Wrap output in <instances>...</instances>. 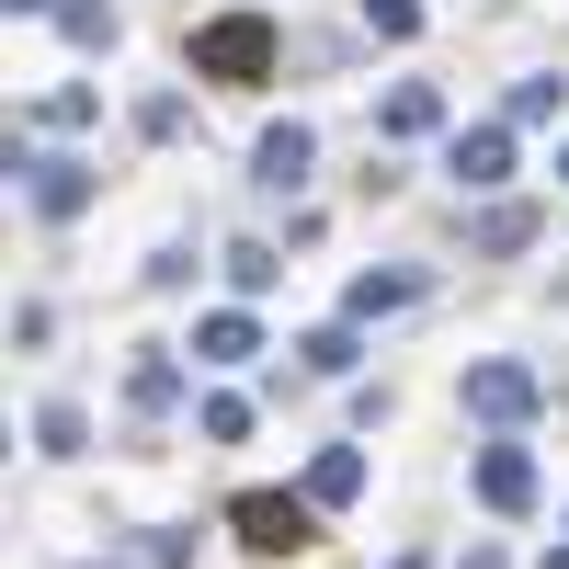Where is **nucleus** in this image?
<instances>
[{
	"mask_svg": "<svg viewBox=\"0 0 569 569\" xmlns=\"http://www.w3.org/2000/svg\"><path fill=\"white\" fill-rule=\"evenodd\" d=\"M80 569H149V558H80Z\"/></svg>",
	"mask_w": 569,
	"mask_h": 569,
	"instance_id": "obj_25",
	"label": "nucleus"
},
{
	"mask_svg": "<svg viewBox=\"0 0 569 569\" xmlns=\"http://www.w3.org/2000/svg\"><path fill=\"white\" fill-rule=\"evenodd\" d=\"M479 501L501 512V525H512V512H536V456H525V445H490V456H479Z\"/></svg>",
	"mask_w": 569,
	"mask_h": 569,
	"instance_id": "obj_7",
	"label": "nucleus"
},
{
	"mask_svg": "<svg viewBox=\"0 0 569 569\" xmlns=\"http://www.w3.org/2000/svg\"><path fill=\"white\" fill-rule=\"evenodd\" d=\"M399 308H421V273H410V262L353 273V297H342V319H399Z\"/></svg>",
	"mask_w": 569,
	"mask_h": 569,
	"instance_id": "obj_10",
	"label": "nucleus"
},
{
	"mask_svg": "<svg viewBox=\"0 0 569 569\" xmlns=\"http://www.w3.org/2000/svg\"><path fill=\"white\" fill-rule=\"evenodd\" d=\"M467 569H512V558H501V547H467Z\"/></svg>",
	"mask_w": 569,
	"mask_h": 569,
	"instance_id": "obj_24",
	"label": "nucleus"
},
{
	"mask_svg": "<svg viewBox=\"0 0 569 569\" xmlns=\"http://www.w3.org/2000/svg\"><path fill=\"white\" fill-rule=\"evenodd\" d=\"M558 536H569V525H558Z\"/></svg>",
	"mask_w": 569,
	"mask_h": 569,
	"instance_id": "obj_29",
	"label": "nucleus"
},
{
	"mask_svg": "<svg viewBox=\"0 0 569 569\" xmlns=\"http://www.w3.org/2000/svg\"><path fill=\"white\" fill-rule=\"evenodd\" d=\"M525 240H536V206H490L479 228H467V251H490V262H501V251H525Z\"/></svg>",
	"mask_w": 569,
	"mask_h": 569,
	"instance_id": "obj_14",
	"label": "nucleus"
},
{
	"mask_svg": "<svg viewBox=\"0 0 569 569\" xmlns=\"http://www.w3.org/2000/svg\"><path fill=\"white\" fill-rule=\"evenodd\" d=\"M12 171H23V206H34L46 228H69L91 194H103V171H91V160H69V149H23Z\"/></svg>",
	"mask_w": 569,
	"mask_h": 569,
	"instance_id": "obj_3",
	"label": "nucleus"
},
{
	"mask_svg": "<svg viewBox=\"0 0 569 569\" xmlns=\"http://www.w3.org/2000/svg\"><path fill=\"white\" fill-rule=\"evenodd\" d=\"M308 160H319V137H308L297 114H284V126H262V149H251V171L273 182V194H297V182H308Z\"/></svg>",
	"mask_w": 569,
	"mask_h": 569,
	"instance_id": "obj_8",
	"label": "nucleus"
},
{
	"mask_svg": "<svg viewBox=\"0 0 569 569\" xmlns=\"http://www.w3.org/2000/svg\"><path fill=\"white\" fill-rule=\"evenodd\" d=\"M194 433H206V445H240V433H251V399H240V388H217V399L194 410Z\"/></svg>",
	"mask_w": 569,
	"mask_h": 569,
	"instance_id": "obj_17",
	"label": "nucleus"
},
{
	"mask_svg": "<svg viewBox=\"0 0 569 569\" xmlns=\"http://www.w3.org/2000/svg\"><path fill=\"white\" fill-rule=\"evenodd\" d=\"M58 34H69V46H91V58H103V46H114L126 23H114V0H58Z\"/></svg>",
	"mask_w": 569,
	"mask_h": 569,
	"instance_id": "obj_15",
	"label": "nucleus"
},
{
	"mask_svg": "<svg viewBox=\"0 0 569 569\" xmlns=\"http://www.w3.org/2000/svg\"><path fill=\"white\" fill-rule=\"evenodd\" d=\"M91 114H103V103H91V91H80V80H69V91H46V103H34V126H58V137H80Z\"/></svg>",
	"mask_w": 569,
	"mask_h": 569,
	"instance_id": "obj_20",
	"label": "nucleus"
},
{
	"mask_svg": "<svg viewBox=\"0 0 569 569\" xmlns=\"http://www.w3.org/2000/svg\"><path fill=\"white\" fill-rule=\"evenodd\" d=\"M353 330H365V319H330V330H308V342H297V353H308V376H353V353H365Z\"/></svg>",
	"mask_w": 569,
	"mask_h": 569,
	"instance_id": "obj_16",
	"label": "nucleus"
},
{
	"mask_svg": "<svg viewBox=\"0 0 569 569\" xmlns=\"http://www.w3.org/2000/svg\"><path fill=\"white\" fill-rule=\"evenodd\" d=\"M273 273H284V251H262V240L228 251V284H240V297H273Z\"/></svg>",
	"mask_w": 569,
	"mask_h": 569,
	"instance_id": "obj_19",
	"label": "nucleus"
},
{
	"mask_svg": "<svg viewBox=\"0 0 569 569\" xmlns=\"http://www.w3.org/2000/svg\"><path fill=\"white\" fill-rule=\"evenodd\" d=\"M456 399H467V421H490V433H525V421L547 410V376H536V365H512V353H490V365H467V376H456Z\"/></svg>",
	"mask_w": 569,
	"mask_h": 569,
	"instance_id": "obj_2",
	"label": "nucleus"
},
{
	"mask_svg": "<svg viewBox=\"0 0 569 569\" xmlns=\"http://www.w3.org/2000/svg\"><path fill=\"white\" fill-rule=\"evenodd\" d=\"M558 182H569V149H558Z\"/></svg>",
	"mask_w": 569,
	"mask_h": 569,
	"instance_id": "obj_28",
	"label": "nucleus"
},
{
	"mask_svg": "<svg viewBox=\"0 0 569 569\" xmlns=\"http://www.w3.org/2000/svg\"><path fill=\"white\" fill-rule=\"evenodd\" d=\"M273 23L262 12H217V23H194V80H217V91H251V80H273Z\"/></svg>",
	"mask_w": 569,
	"mask_h": 569,
	"instance_id": "obj_1",
	"label": "nucleus"
},
{
	"mask_svg": "<svg viewBox=\"0 0 569 569\" xmlns=\"http://www.w3.org/2000/svg\"><path fill=\"white\" fill-rule=\"evenodd\" d=\"M12 12H58V0H12Z\"/></svg>",
	"mask_w": 569,
	"mask_h": 569,
	"instance_id": "obj_26",
	"label": "nucleus"
},
{
	"mask_svg": "<svg viewBox=\"0 0 569 569\" xmlns=\"http://www.w3.org/2000/svg\"><path fill=\"white\" fill-rule=\"evenodd\" d=\"M558 91H569V80H547V69H536V80H512V103H501V126H547V114H558Z\"/></svg>",
	"mask_w": 569,
	"mask_h": 569,
	"instance_id": "obj_18",
	"label": "nucleus"
},
{
	"mask_svg": "<svg viewBox=\"0 0 569 569\" xmlns=\"http://www.w3.org/2000/svg\"><path fill=\"white\" fill-rule=\"evenodd\" d=\"M137 558H149V569H194V536H182V525H160V536L137 547Z\"/></svg>",
	"mask_w": 569,
	"mask_h": 569,
	"instance_id": "obj_23",
	"label": "nucleus"
},
{
	"mask_svg": "<svg viewBox=\"0 0 569 569\" xmlns=\"http://www.w3.org/2000/svg\"><path fill=\"white\" fill-rule=\"evenodd\" d=\"M353 490H365V456H353V445H330V456L308 467V501H319V512H342Z\"/></svg>",
	"mask_w": 569,
	"mask_h": 569,
	"instance_id": "obj_12",
	"label": "nucleus"
},
{
	"mask_svg": "<svg viewBox=\"0 0 569 569\" xmlns=\"http://www.w3.org/2000/svg\"><path fill=\"white\" fill-rule=\"evenodd\" d=\"M547 569H569V547H547Z\"/></svg>",
	"mask_w": 569,
	"mask_h": 569,
	"instance_id": "obj_27",
	"label": "nucleus"
},
{
	"mask_svg": "<svg viewBox=\"0 0 569 569\" xmlns=\"http://www.w3.org/2000/svg\"><path fill=\"white\" fill-rule=\"evenodd\" d=\"M365 34H388V46H410V34H421V0H365Z\"/></svg>",
	"mask_w": 569,
	"mask_h": 569,
	"instance_id": "obj_21",
	"label": "nucleus"
},
{
	"mask_svg": "<svg viewBox=\"0 0 569 569\" xmlns=\"http://www.w3.org/2000/svg\"><path fill=\"white\" fill-rule=\"evenodd\" d=\"M433 126H445V91L433 80H399L388 103H376V137H433Z\"/></svg>",
	"mask_w": 569,
	"mask_h": 569,
	"instance_id": "obj_11",
	"label": "nucleus"
},
{
	"mask_svg": "<svg viewBox=\"0 0 569 569\" xmlns=\"http://www.w3.org/2000/svg\"><path fill=\"white\" fill-rule=\"evenodd\" d=\"M34 445H46V456H91V410H80V399H46V410H34Z\"/></svg>",
	"mask_w": 569,
	"mask_h": 569,
	"instance_id": "obj_13",
	"label": "nucleus"
},
{
	"mask_svg": "<svg viewBox=\"0 0 569 569\" xmlns=\"http://www.w3.org/2000/svg\"><path fill=\"white\" fill-rule=\"evenodd\" d=\"M182 284H194V251H182V240L149 251V297H182Z\"/></svg>",
	"mask_w": 569,
	"mask_h": 569,
	"instance_id": "obj_22",
	"label": "nucleus"
},
{
	"mask_svg": "<svg viewBox=\"0 0 569 569\" xmlns=\"http://www.w3.org/2000/svg\"><path fill=\"white\" fill-rule=\"evenodd\" d=\"M445 171L467 182V194H501V182H512V126H456L445 137Z\"/></svg>",
	"mask_w": 569,
	"mask_h": 569,
	"instance_id": "obj_5",
	"label": "nucleus"
},
{
	"mask_svg": "<svg viewBox=\"0 0 569 569\" xmlns=\"http://www.w3.org/2000/svg\"><path fill=\"white\" fill-rule=\"evenodd\" d=\"M251 353H262V319H251V308L194 319V365H251Z\"/></svg>",
	"mask_w": 569,
	"mask_h": 569,
	"instance_id": "obj_9",
	"label": "nucleus"
},
{
	"mask_svg": "<svg viewBox=\"0 0 569 569\" xmlns=\"http://www.w3.org/2000/svg\"><path fill=\"white\" fill-rule=\"evenodd\" d=\"M228 525H240V547H262V558H297V547H319V501L297 490H240V512H228Z\"/></svg>",
	"mask_w": 569,
	"mask_h": 569,
	"instance_id": "obj_4",
	"label": "nucleus"
},
{
	"mask_svg": "<svg viewBox=\"0 0 569 569\" xmlns=\"http://www.w3.org/2000/svg\"><path fill=\"white\" fill-rule=\"evenodd\" d=\"M126 410H137V421H171V410H182V353H171V342H137V365H126Z\"/></svg>",
	"mask_w": 569,
	"mask_h": 569,
	"instance_id": "obj_6",
	"label": "nucleus"
}]
</instances>
